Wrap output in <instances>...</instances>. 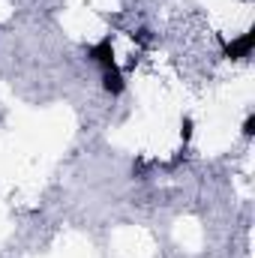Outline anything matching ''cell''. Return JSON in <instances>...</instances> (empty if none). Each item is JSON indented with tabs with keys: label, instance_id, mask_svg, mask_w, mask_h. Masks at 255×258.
Here are the masks:
<instances>
[{
	"label": "cell",
	"instance_id": "obj_1",
	"mask_svg": "<svg viewBox=\"0 0 255 258\" xmlns=\"http://www.w3.org/2000/svg\"><path fill=\"white\" fill-rule=\"evenodd\" d=\"M249 51H252V33H243L240 39H234V42L228 45V54H231V57H240V60L249 57Z\"/></svg>",
	"mask_w": 255,
	"mask_h": 258
}]
</instances>
